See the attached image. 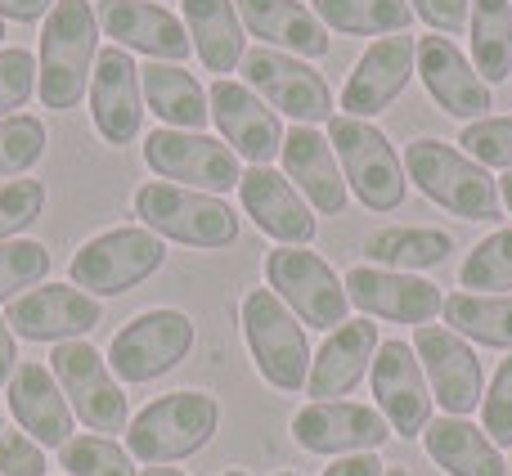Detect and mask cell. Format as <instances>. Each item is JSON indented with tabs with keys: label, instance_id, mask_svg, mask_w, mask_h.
Returning <instances> with one entry per match:
<instances>
[{
	"label": "cell",
	"instance_id": "obj_55",
	"mask_svg": "<svg viewBox=\"0 0 512 476\" xmlns=\"http://www.w3.org/2000/svg\"><path fill=\"white\" fill-rule=\"evenodd\" d=\"M508 476H512V459H508Z\"/></svg>",
	"mask_w": 512,
	"mask_h": 476
},
{
	"label": "cell",
	"instance_id": "obj_14",
	"mask_svg": "<svg viewBox=\"0 0 512 476\" xmlns=\"http://www.w3.org/2000/svg\"><path fill=\"white\" fill-rule=\"evenodd\" d=\"M391 427L382 409L360 405V400H310L292 414V441L306 454H378L387 445Z\"/></svg>",
	"mask_w": 512,
	"mask_h": 476
},
{
	"label": "cell",
	"instance_id": "obj_8",
	"mask_svg": "<svg viewBox=\"0 0 512 476\" xmlns=\"http://www.w3.org/2000/svg\"><path fill=\"white\" fill-rule=\"evenodd\" d=\"M198 333H194V319L185 310H140L135 319H126L117 328V337L108 342V369H113L117 382L126 387H140V382H153L162 373H171L176 364H185V355L194 351Z\"/></svg>",
	"mask_w": 512,
	"mask_h": 476
},
{
	"label": "cell",
	"instance_id": "obj_33",
	"mask_svg": "<svg viewBox=\"0 0 512 476\" xmlns=\"http://www.w3.org/2000/svg\"><path fill=\"white\" fill-rule=\"evenodd\" d=\"M472 68L486 86H504L512 77V0H472Z\"/></svg>",
	"mask_w": 512,
	"mask_h": 476
},
{
	"label": "cell",
	"instance_id": "obj_51",
	"mask_svg": "<svg viewBox=\"0 0 512 476\" xmlns=\"http://www.w3.org/2000/svg\"><path fill=\"white\" fill-rule=\"evenodd\" d=\"M225 476H248V472H243V468H230V472H225Z\"/></svg>",
	"mask_w": 512,
	"mask_h": 476
},
{
	"label": "cell",
	"instance_id": "obj_50",
	"mask_svg": "<svg viewBox=\"0 0 512 476\" xmlns=\"http://www.w3.org/2000/svg\"><path fill=\"white\" fill-rule=\"evenodd\" d=\"M387 476H414L409 468H387Z\"/></svg>",
	"mask_w": 512,
	"mask_h": 476
},
{
	"label": "cell",
	"instance_id": "obj_30",
	"mask_svg": "<svg viewBox=\"0 0 512 476\" xmlns=\"http://www.w3.org/2000/svg\"><path fill=\"white\" fill-rule=\"evenodd\" d=\"M185 9V32L194 41L207 72H234L243 63V18L234 0H180Z\"/></svg>",
	"mask_w": 512,
	"mask_h": 476
},
{
	"label": "cell",
	"instance_id": "obj_18",
	"mask_svg": "<svg viewBox=\"0 0 512 476\" xmlns=\"http://www.w3.org/2000/svg\"><path fill=\"white\" fill-rule=\"evenodd\" d=\"M207 104H212V122L221 131V140L234 153L252 162V167H270V158L283 153V122L270 104H265L256 90H248L243 81L216 77L207 90Z\"/></svg>",
	"mask_w": 512,
	"mask_h": 476
},
{
	"label": "cell",
	"instance_id": "obj_31",
	"mask_svg": "<svg viewBox=\"0 0 512 476\" xmlns=\"http://www.w3.org/2000/svg\"><path fill=\"white\" fill-rule=\"evenodd\" d=\"M454 252V238L432 225H396V230H373L364 238V256L382 270H436Z\"/></svg>",
	"mask_w": 512,
	"mask_h": 476
},
{
	"label": "cell",
	"instance_id": "obj_10",
	"mask_svg": "<svg viewBox=\"0 0 512 476\" xmlns=\"http://www.w3.org/2000/svg\"><path fill=\"white\" fill-rule=\"evenodd\" d=\"M50 373L59 382V391L68 396L72 418L90 427L95 436H113L131 427V409H126V391L113 378L108 360L95 346L81 337V342H59L50 351Z\"/></svg>",
	"mask_w": 512,
	"mask_h": 476
},
{
	"label": "cell",
	"instance_id": "obj_28",
	"mask_svg": "<svg viewBox=\"0 0 512 476\" xmlns=\"http://www.w3.org/2000/svg\"><path fill=\"white\" fill-rule=\"evenodd\" d=\"M423 450L445 476H508V459L486 436V427L468 418H432L423 432Z\"/></svg>",
	"mask_w": 512,
	"mask_h": 476
},
{
	"label": "cell",
	"instance_id": "obj_47",
	"mask_svg": "<svg viewBox=\"0 0 512 476\" xmlns=\"http://www.w3.org/2000/svg\"><path fill=\"white\" fill-rule=\"evenodd\" d=\"M18 369V346H14V328L5 324V315H0V387H9V378H14Z\"/></svg>",
	"mask_w": 512,
	"mask_h": 476
},
{
	"label": "cell",
	"instance_id": "obj_19",
	"mask_svg": "<svg viewBox=\"0 0 512 476\" xmlns=\"http://www.w3.org/2000/svg\"><path fill=\"white\" fill-rule=\"evenodd\" d=\"M414 72H418V41L414 36H405V32L378 36V41L360 54L355 72L346 77V90H342L346 117L369 122V117L387 113V108L405 95V86H409Z\"/></svg>",
	"mask_w": 512,
	"mask_h": 476
},
{
	"label": "cell",
	"instance_id": "obj_32",
	"mask_svg": "<svg viewBox=\"0 0 512 476\" xmlns=\"http://www.w3.org/2000/svg\"><path fill=\"white\" fill-rule=\"evenodd\" d=\"M441 315H445V328L459 333L463 342L512 351V292H504V297H490V292H454V297H445Z\"/></svg>",
	"mask_w": 512,
	"mask_h": 476
},
{
	"label": "cell",
	"instance_id": "obj_15",
	"mask_svg": "<svg viewBox=\"0 0 512 476\" xmlns=\"http://www.w3.org/2000/svg\"><path fill=\"white\" fill-rule=\"evenodd\" d=\"M104 306H99L90 292H81L77 283H41V288H27L23 297L9 301L5 324L14 328V337L27 342H81L90 328H99Z\"/></svg>",
	"mask_w": 512,
	"mask_h": 476
},
{
	"label": "cell",
	"instance_id": "obj_23",
	"mask_svg": "<svg viewBox=\"0 0 512 476\" xmlns=\"http://www.w3.org/2000/svg\"><path fill=\"white\" fill-rule=\"evenodd\" d=\"M283 176L292 180L301 198L310 203V212L319 216H342L346 212V176H342V162H337L333 144L328 135H319L315 126H292L283 131Z\"/></svg>",
	"mask_w": 512,
	"mask_h": 476
},
{
	"label": "cell",
	"instance_id": "obj_38",
	"mask_svg": "<svg viewBox=\"0 0 512 476\" xmlns=\"http://www.w3.org/2000/svg\"><path fill=\"white\" fill-rule=\"evenodd\" d=\"M45 153V122L32 113L0 117V180L23 176Z\"/></svg>",
	"mask_w": 512,
	"mask_h": 476
},
{
	"label": "cell",
	"instance_id": "obj_20",
	"mask_svg": "<svg viewBox=\"0 0 512 476\" xmlns=\"http://www.w3.org/2000/svg\"><path fill=\"white\" fill-rule=\"evenodd\" d=\"M90 117L104 144L122 149L140 135L144 122V90H140V68L122 45H104L95 59V77H90Z\"/></svg>",
	"mask_w": 512,
	"mask_h": 476
},
{
	"label": "cell",
	"instance_id": "obj_40",
	"mask_svg": "<svg viewBox=\"0 0 512 476\" xmlns=\"http://www.w3.org/2000/svg\"><path fill=\"white\" fill-rule=\"evenodd\" d=\"M459 144L468 149L472 162H481V167L512 171V117H481V122H468L459 135Z\"/></svg>",
	"mask_w": 512,
	"mask_h": 476
},
{
	"label": "cell",
	"instance_id": "obj_16",
	"mask_svg": "<svg viewBox=\"0 0 512 476\" xmlns=\"http://www.w3.org/2000/svg\"><path fill=\"white\" fill-rule=\"evenodd\" d=\"M414 351L427 373L432 400L445 414L468 418L472 409H481V396H486L481 360L459 333H450L445 324H423V328H414Z\"/></svg>",
	"mask_w": 512,
	"mask_h": 476
},
{
	"label": "cell",
	"instance_id": "obj_12",
	"mask_svg": "<svg viewBox=\"0 0 512 476\" xmlns=\"http://www.w3.org/2000/svg\"><path fill=\"white\" fill-rule=\"evenodd\" d=\"M239 68H243V86L256 90L274 113L292 117L297 126H319L333 117V90H328L324 72H315L306 59L256 45V50L243 54Z\"/></svg>",
	"mask_w": 512,
	"mask_h": 476
},
{
	"label": "cell",
	"instance_id": "obj_48",
	"mask_svg": "<svg viewBox=\"0 0 512 476\" xmlns=\"http://www.w3.org/2000/svg\"><path fill=\"white\" fill-rule=\"evenodd\" d=\"M499 203H504V207H508V216H512V171H508L504 180H499Z\"/></svg>",
	"mask_w": 512,
	"mask_h": 476
},
{
	"label": "cell",
	"instance_id": "obj_2",
	"mask_svg": "<svg viewBox=\"0 0 512 476\" xmlns=\"http://www.w3.org/2000/svg\"><path fill=\"white\" fill-rule=\"evenodd\" d=\"M216 427H221V405H216L212 391H171V396H158L131 418L126 450L135 463L171 468V463L207 450Z\"/></svg>",
	"mask_w": 512,
	"mask_h": 476
},
{
	"label": "cell",
	"instance_id": "obj_46",
	"mask_svg": "<svg viewBox=\"0 0 512 476\" xmlns=\"http://www.w3.org/2000/svg\"><path fill=\"white\" fill-rule=\"evenodd\" d=\"M54 9V0H0V18H14V23H41Z\"/></svg>",
	"mask_w": 512,
	"mask_h": 476
},
{
	"label": "cell",
	"instance_id": "obj_39",
	"mask_svg": "<svg viewBox=\"0 0 512 476\" xmlns=\"http://www.w3.org/2000/svg\"><path fill=\"white\" fill-rule=\"evenodd\" d=\"M41 216H45L41 180H0V243L32 230Z\"/></svg>",
	"mask_w": 512,
	"mask_h": 476
},
{
	"label": "cell",
	"instance_id": "obj_42",
	"mask_svg": "<svg viewBox=\"0 0 512 476\" xmlns=\"http://www.w3.org/2000/svg\"><path fill=\"white\" fill-rule=\"evenodd\" d=\"M481 427H486V436L499 450L512 445V355L495 369V382L481 396Z\"/></svg>",
	"mask_w": 512,
	"mask_h": 476
},
{
	"label": "cell",
	"instance_id": "obj_4",
	"mask_svg": "<svg viewBox=\"0 0 512 476\" xmlns=\"http://www.w3.org/2000/svg\"><path fill=\"white\" fill-rule=\"evenodd\" d=\"M243 342L252 351V364L274 391H306L310 382V342L306 324L274 297L270 288H252L239 306Z\"/></svg>",
	"mask_w": 512,
	"mask_h": 476
},
{
	"label": "cell",
	"instance_id": "obj_52",
	"mask_svg": "<svg viewBox=\"0 0 512 476\" xmlns=\"http://www.w3.org/2000/svg\"><path fill=\"white\" fill-rule=\"evenodd\" d=\"M0 41H5V18H0Z\"/></svg>",
	"mask_w": 512,
	"mask_h": 476
},
{
	"label": "cell",
	"instance_id": "obj_29",
	"mask_svg": "<svg viewBox=\"0 0 512 476\" xmlns=\"http://www.w3.org/2000/svg\"><path fill=\"white\" fill-rule=\"evenodd\" d=\"M140 90H144V108L158 113V122L171 126V131H203L207 117H212L207 90L180 63H144Z\"/></svg>",
	"mask_w": 512,
	"mask_h": 476
},
{
	"label": "cell",
	"instance_id": "obj_36",
	"mask_svg": "<svg viewBox=\"0 0 512 476\" xmlns=\"http://www.w3.org/2000/svg\"><path fill=\"white\" fill-rule=\"evenodd\" d=\"M59 468L68 476H140L131 450H122L113 436H95V432L72 436L59 450Z\"/></svg>",
	"mask_w": 512,
	"mask_h": 476
},
{
	"label": "cell",
	"instance_id": "obj_27",
	"mask_svg": "<svg viewBox=\"0 0 512 476\" xmlns=\"http://www.w3.org/2000/svg\"><path fill=\"white\" fill-rule=\"evenodd\" d=\"M234 5H239L243 32L261 36V45L270 50H283L292 59H324L333 50L328 27L301 0H234Z\"/></svg>",
	"mask_w": 512,
	"mask_h": 476
},
{
	"label": "cell",
	"instance_id": "obj_53",
	"mask_svg": "<svg viewBox=\"0 0 512 476\" xmlns=\"http://www.w3.org/2000/svg\"><path fill=\"white\" fill-rule=\"evenodd\" d=\"M274 476H297V472H274Z\"/></svg>",
	"mask_w": 512,
	"mask_h": 476
},
{
	"label": "cell",
	"instance_id": "obj_17",
	"mask_svg": "<svg viewBox=\"0 0 512 476\" xmlns=\"http://www.w3.org/2000/svg\"><path fill=\"white\" fill-rule=\"evenodd\" d=\"M346 297L351 306H360L369 319H387V324H432L441 315L445 297L432 279L423 274H400V270H382V265H355L346 274Z\"/></svg>",
	"mask_w": 512,
	"mask_h": 476
},
{
	"label": "cell",
	"instance_id": "obj_11",
	"mask_svg": "<svg viewBox=\"0 0 512 476\" xmlns=\"http://www.w3.org/2000/svg\"><path fill=\"white\" fill-rule=\"evenodd\" d=\"M144 167L158 180H167V185H185L216 198L239 189L243 180L239 153L225 140H212L203 131H171V126H158L144 140Z\"/></svg>",
	"mask_w": 512,
	"mask_h": 476
},
{
	"label": "cell",
	"instance_id": "obj_3",
	"mask_svg": "<svg viewBox=\"0 0 512 476\" xmlns=\"http://www.w3.org/2000/svg\"><path fill=\"white\" fill-rule=\"evenodd\" d=\"M405 176L432 198L436 207L463 216V221H499V180L481 162H472L463 149L445 140H414L405 149Z\"/></svg>",
	"mask_w": 512,
	"mask_h": 476
},
{
	"label": "cell",
	"instance_id": "obj_35",
	"mask_svg": "<svg viewBox=\"0 0 512 476\" xmlns=\"http://www.w3.org/2000/svg\"><path fill=\"white\" fill-rule=\"evenodd\" d=\"M459 288L463 292H490V297L512 292V225L486 234L477 247H472L468 261L459 265Z\"/></svg>",
	"mask_w": 512,
	"mask_h": 476
},
{
	"label": "cell",
	"instance_id": "obj_34",
	"mask_svg": "<svg viewBox=\"0 0 512 476\" xmlns=\"http://www.w3.org/2000/svg\"><path fill=\"white\" fill-rule=\"evenodd\" d=\"M315 14L342 36H396L414 23L409 0H315Z\"/></svg>",
	"mask_w": 512,
	"mask_h": 476
},
{
	"label": "cell",
	"instance_id": "obj_5",
	"mask_svg": "<svg viewBox=\"0 0 512 476\" xmlns=\"http://www.w3.org/2000/svg\"><path fill=\"white\" fill-rule=\"evenodd\" d=\"M135 216L144 230H153L158 238L185 247H230L239 238V216L225 198L216 194H198L185 185H167V180H149L135 189Z\"/></svg>",
	"mask_w": 512,
	"mask_h": 476
},
{
	"label": "cell",
	"instance_id": "obj_45",
	"mask_svg": "<svg viewBox=\"0 0 512 476\" xmlns=\"http://www.w3.org/2000/svg\"><path fill=\"white\" fill-rule=\"evenodd\" d=\"M324 476H387V463L378 454H342L328 463Z\"/></svg>",
	"mask_w": 512,
	"mask_h": 476
},
{
	"label": "cell",
	"instance_id": "obj_9",
	"mask_svg": "<svg viewBox=\"0 0 512 476\" xmlns=\"http://www.w3.org/2000/svg\"><path fill=\"white\" fill-rule=\"evenodd\" d=\"M265 283L310 328H328L333 333L351 315L346 283L337 279L324 256L306 252V247H274V252H265Z\"/></svg>",
	"mask_w": 512,
	"mask_h": 476
},
{
	"label": "cell",
	"instance_id": "obj_54",
	"mask_svg": "<svg viewBox=\"0 0 512 476\" xmlns=\"http://www.w3.org/2000/svg\"><path fill=\"white\" fill-rule=\"evenodd\" d=\"M0 432H5V414H0Z\"/></svg>",
	"mask_w": 512,
	"mask_h": 476
},
{
	"label": "cell",
	"instance_id": "obj_22",
	"mask_svg": "<svg viewBox=\"0 0 512 476\" xmlns=\"http://www.w3.org/2000/svg\"><path fill=\"white\" fill-rule=\"evenodd\" d=\"M99 27L126 54H149L153 63H185L194 50L185 23L153 0H99Z\"/></svg>",
	"mask_w": 512,
	"mask_h": 476
},
{
	"label": "cell",
	"instance_id": "obj_44",
	"mask_svg": "<svg viewBox=\"0 0 512 476\" xmlns=\"http://www.w3.org/2000/svg\"><path fill=\"white\" fill-rule=\"evenodd\" d=\"M409 9H414L427 27H436L441 36H454L468 27L472 0H409Z\"/></svg>",
	"mask_w": 512,
	"mask_h": 476
},
{
	"label": "cell",
	"instance_id": "obj_26",
	"mask_svg": "<svg viewBox=\"0 0 512 476\" xmlns=\"http://www.w3.org/2000/svg\"><path fill=\"white\" fill-rule=\"evenodd\" d=\"M382 337H378V324L373 319H351V324L333 328L328 342L315 351L310 360V382L306 391L315 400H342L369 378L373 369V355H378Z\"/></svg>",
	"mask_w": 512,
	"mask_h": 476
},
{
	"label": "cell",
	"instance_id": "obj_41",
	"mask_svg": "<svg viewBox=\"0 0 512 476\" xmlns=\"http://www.w3.org/2000/svg\"><path fill=\"white\" fill-rule=\"evenodd\" d=\"M36 90V54L27 50H0V117H14Z\"/></svg>",
	"mask_w": 512,
	"mask_h": 476
},
{
	"label": "cell",
	"instance_id": "obj_1",
	"mask_svg": "<svg viewBox=\"0 0 512 476\" xmlns=\"http://www.w3.org/2000/svg\"><path fill=\"white\" fill-rule=\"evenodd\" d=\"M99 59V14L90 0H54L41 27L36 54V95L45 108L68 113L86 99Z\"/></svg>",
	"mask_w": 512,
	"mask_h": 476
},
{
	"label": "cell",
	"instance_id": "obj_43",
	"mask_svg": "<svg viewBox=\"0 0 512 476\" xmlns=\"http://www.w3.org/2000/svg\"><path fill=\"white\" fill-rule=\"evenodd\" d=\"M45 450L27 432H0V476H45Z\"/></svg>",
	"mask_w": 512,
	"mask_h": 476
},
{
	"label": "cell",
	"instance_id": "obj_7",
	"mask_svg": "<svg viewBox=\"0 0 512 476\" xmlns=\"http://www.w3.org/2000/svg\"><path fill=\"white\" fill-rule=\"evenodd\" d=\"M328 144H333L337 162H342L346 189L360 198L369 212H396L405 203V162H400L396 144L378 131L373 122L360 117H328Z\"/></svg>",
	"mask_w": 512,
	"mask_h": 476
},
{
	"label": "cell",
	"instance_id": "obj_49",
	"mask_svg": "<svg viewBox=\"0 0 512 476\" xmlns=\"http://www.w3.org/2000/svg\"><path fill=\"white\" fill-rule=\"evenodd\" d=\"M140 476H185V472H180V468H144Z\"/></svg>",
	"mask_w": 512,
	"mask_h": 476
},
{
	"label": "cell",
	"instance_id": "obj_24",
	"mask_svg": "<svg viewBox=\"0 0 512 476\" xmlns=\"http://www.w3.org/2000/svg\"><path fill=\"white\" fill-rule=\"evenodd\" d=\"M243 212L252 216V225L265 238H274L279 247H306L315 238V212L310 203L292 189L288 176H279L274 167H248L239 180Z\"/></svg>",
	"mask_w": 512,
	"mask_h": 476
},
{
	"label": "cell",
	"instance_id": "obj_6",
	"mask_svg": "<svg viewBox=\"0 0 512 476\" xmlns=\"http://www.w3.org/2000/svg\"><path fill=\"white\" fill-rule=\"evenodd\" d=\"M162 265H167V243L158 234L144 230V225H117V230H104L90 243H81L68 274L81 292H90L99 301L140 288Z\"/></svg>",
	"mask_w": 512,
	"mask_h": 476
},
{
	"label": "cell",
	"instance_id": "obj_25",
	"mask_svg": "<svg viewBox=\"0 0 512 476\" xmlns=\"http://www.w3.org/2000/svg\"><path fill=\"white\" fill-rule=\"evenodd\" d=\"M9 414H14L18 432H27L36 445H50V450H63V445L72 441V405L68 396L59 391V382H54L50 364H18L14 378H9Z\"/></svg>",
	"mask_w": 512,
	"mask_h": 476
},
{
	"label": "cell",
	"instance_id": "obj_21",
	"mask_svg": "<svg viewBox=\"0 0 512 476\" xmlns=\"http://www.w3.org/2000/svg\"><path fill=\"white\" fill-rule=\"evenodd\" d=\"M418 72H423V86L436 99V108L454 122H481L495 108L490 86L472 68L468 54H459L450 36H423L418 41Z\"/></svg>",
	"mask_w": 512,
	"mask_h": 476
},
{
	"label": "cell",
	"instance_id": "obj_13",
	"mask_svg": "<svg viewBox=\"0 0 512 476\" xmlns=\"http://www.w3.org/2000/svg\"><path fill=\"white\" fill-rule=\"evenodd\" d=\"M373 396H378V409L387 418L391 436L400 441H418L432 423V387H427V373L418 364L414 342H382L378 355H373Z\"/></svg>",
	"mask_w": 512,
	"mask_h": 476
},
{
	"label": "cell",
	"instance_id": "obj_37",
	"mask_svg": "<svg viewBox=\"0 0 512 476\" xmlns=\"http://www.w3.org/2000/svg\"><path fill=\"white\" fill-rule=\"evenodd\" d=\"M50 274V252H45V243H36V238H9V243H0V301H14L23 297L27 288H36V283Z\"/></svg>",
	"mask_w": 512,
	"mask_h": 476
}]
</instances>
